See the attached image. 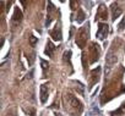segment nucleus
Masks as SVG:
<instances>
[{
	"instance_id": "nucleus-1",
	"label": "nucleus",
	"mask_w": 125,
	"mask_h": 116,
	"mask_svg": "<svg viewBox=\"0 0 125 116\" xmlns=\"http://www.w3.org/2000/svg\"><path fill=\"white\" fill-rule=\"evenodd\" d=\"M65 100H66V104H69V107H70L71 110L74 109L75 116H80V114H81L82 110H83L82 103H81L77 98H75L73 94H70V93H68V94L65 95Z\"/></svg>"
},
{
	"instance_id": "nucleus-2",
	"label": "nucleus",
	"mask_w": 125,
	"mask_h": 116,
	"mask_svg": "<svg viewBox=\"0 0 125 116\" xmlns=\"http://www.w3.org/2000/svg\"><path fill=\"white\" fill-rule=\"evenodd\" d=\"M88 33H90V23L87 22V25L83 26L76 36V44H77L79 48H81V49L85 48V45L87 43V39H88Z\"/></svg>"
},
{
	"instance_id": "nucleus-3",
	"label": "nucleus",
	"mask_w": 125,
	"mask_h": 116,
	"mask_svg": "<svg viewBox=\"0 0 125 116\" xmlns=\"http://www.w3.org/2000/svg\"><path fill=\"white\" fill-rule=\"evenodd\" d=\"M108 33H109V26L104 22H99L98 23V29H97V33H96L97 38L101 39V40H104L105 37L108 36Z\"/></svg>"
},
{
	"instance_id": "nucleus-4",
	"label": "nucleus",
	"mask_w": 125,
	"mask_h": 116,
	"mask_svg": "<svg viewBox=\"0 0 125 116\" xmlns=\"http://www.w3.org/2000/svg\"><path fill=\"white\" fill-rule=\"evenodd\" d=\"M99 54H101V48L97 43H92L91 48H90V55H91V64H94L98 59H99Z\"/></svg>"
},
{
	"instance_id": "nucleus-5",
	"label": "nucleus",
	"mask_w": 125,
	"mask_h": 116,
	"mask_svg": "<svg viewBox=\"0 0 125 116\" xmlns=\"http://www.w3.org/2000/svg\"><path fill=\"white\" fill-rule=\"evenodd\" d=\"M116 61H118V56H116V54H114L113 49H110L105 56V64L108 65V67H113L116 64Z\"/></svg>"
},
{
	"instance_id": "nucleus-6",
	"label": "nucleus",
	"mask_w": 125,
	"mask_h": 116,
	"mask_svg": "<svg viewBox=\"0 0 125 116\" xmlns=\"http://www.w3.org/2000/svg\"><path fill=\"white\" fill-rule=\"evenodd\" d=\"M99 73H101V67L99 66H97L96 69H93L91 71V82H90V86H88L90 89L99 81Z\"/></svg>"
},
{
	"instance_id": "nucleus-7",
	"label": "nucleus",
	"mask_w": 125,
	"mask_h": 116,
	"mask_svg": "<svg viewBox=\"0 0 125 116\" xmlns=\"http://www.w3.org/2000/svg\"><path fill=\"white\" fill-rule=\"evenodd\" d=\"M107 17H108V10H107V8H105L103 4H101V5H99V8L97 9V14H96V21L107 20Z\"/></svg>"
},
{
	"instance_id": "nucleus-8",
	"label": "nucleus",
	"mask_w": 125,
	"mask_h": 116,
	"mask_svg": "<svg viewBox=\"0 0 125 116\" xmlns=\"http://www.w3.org/2000/svg\"><path fill=\"white\" fill-rule=\"evenodd\" d=\"M22 17H23L22 11L16 6V8H15V10H14V15H12V18H11V23H12L14 26H17L19 23H21Z\"/></svg>"
},
{
	"instance_id": "nucleus-9",
	"label": "nucleus",
	"mask_w": 125,
	"mask_h": 116,
	"mask_svg": "<svg viewBox=\"0 0 125 116\" xmlns=\"http://www.w3.org/2000/svg\"><path fill=\"white\" fill-rule=\"evenodd\" d=\"M49 34H50V37H52L54 40H56V42H60V40L62 39L60 25H58V23H56V25H55V27H54V29L49 31Z\"/></svg>"
},
{
	"instance_id": "nucleus-10",
	"label": "nucleus",
	"mask_w": 125,
	"mask_h": 116,
	"mask_svg": "<svg viewBox=\"0 0 125 116\" xmlns=\"http://www.w3.org/2000/svg\"><path fill=\"white\" fill-rule=\"evenodd\" d=\"M48 97H49V87L47 83H44L41 86V103L44 104L48 100Z\"/></svg>"
},
{
	"instance_id": "nucleus-11",
	"label": "nucleus",
	"mask_w": 125,
	"mask_h": 116,
	"mask_svg": "<svg viewBox=\"0 0 125 116\" xmlns=\"http://www.w3.org/2000/svg\"><path fill=\"white\" fill-rule=\"evenodd\" d=\"M121 9L118 6V4L116 3H114L113 5H112V20L113 21H115L116 20V17H119L120 15H121Z\"/></svg>"
},
{
	"instance_id": "nucleus-12",
	"label": "nucleus",
	"mask_w": 125,
	"mask_h": 116,
	"mask_svg": "<svg viewBox=\"0 0 125 116\" xmlns=\"http://www.w3.org/2000/svg\"><path fill=\"white\" fill-rule=\"evenodd\" d=\"M55 49H56V46L52 43V40H48L47 44H45V50H44V53H45L48 56H53Z\"/></svg>"
},
{
	"instance_id": "nucleus-13",
	"label": "nucleus",
	"mask_w": 125,
	"mask_h": 116,
	"mask_svg": "<svg viewBox=\"0 0 125 116\" xmlns=\"http://www.w3.org/2000/svg\"><path fill=\"white\" fill-rule=\"evenodd\" d=\"M71 55H73L71 50H68V51H65V53H64V56H62L64 61H65V62H68L70 67H73V65H71Z\"/></svg>"
},
{
	"instance_id": "nucleus-14",
	"label": "nucleus",
	"mask_w": 125,
	"mask_h": 116,
	"mask_svg": "<svg viewBox=\"0 0 125 116\" xmlns=\"http://www.w3.org/2000/svg\"><path fill=\"white\" fill-rule=\"evenodd\" d=\"M85 18H86V15H85V12L80 9L79 11H77V17H76V21H77V23H81V22H83L85 21Z\"/></svg>"
},
{
	"instance_id": "nucleus-15",
	"label": "nucleus",
	"mask_w": 125,
	"mask_h": 116,
	"mask_svg": "<svg viewBox=\"0 0 125 116\" xmlns=\"http://www.w3.org/2000/svg\"><path fill=\"white\" fill-rule=\"evenodd\" d=\"M123 114H125V103H123L119 109H116L115 111L112 112V115H116V116H120V115H123Z\"/></svg>"
},
{
	"instance_id": "nucleus-16",
	"label": "nucleus",
	"mask_w": 125,
	"mask_h": 116,
	"mask_svg": "<svg viewBox=\"0 0 125 116\" xmlns=\"http://www.w3.org/2000/svg\"><path fill=\"white\" fill-rule=\"evenodd\" d=\"M41 66H42V70H43V75H44V77H45V71H47V69L49 67L48 61H45V60L41 59Z\"/></svg>"
},
{
	"instance_id": "nucleus-17",
	"label": "nucleus",
	"mask_w": 125,
	"mask_h": 116,
	"mask_svg": "<svg viewBox=\"0 0 125 116\" xmlns=\"http://www.w3.org/2000/svg\"><path fill=\"white\" fill-rule=\"evenodd\" d=\"M26 59H27V61H28V65H32L33 61H34V59H36V54L32 53V54H30V55H26Z\"/></svg>"
},
{
	"instance_id": "nucleus-18",
	"label": "nucleus",
	"mask_w": 125,
	"mask_h": 116,
	"mask_svg": "<svg viewBox=\"0 0 125 116\" xmlns=\"http://www.w3.org/2000/svg\"><path fill=\"white\" fill-rule=\"evenodd\" d=\"M38 43V38L34 36H30V44L31 46H36V44Z\"/></svg>"
},
{
	"instance_id": "nucleus-19",
	"label": "nucleus",
	"mask_w": 125,
	"mask_h": 116,
	"mask_svg": "<svg viewBox=\"0 0 125 116\" xmlns=\"http://www.w3.org/2000/svg\"><path fill=\"white\" fill-rule=\"evenodd\" d=\"M75 83L79 86V87H76V89L79 88V92H80V94H81V95H85V92H83V88H85V87H83V84H82L81 82H75Z\"/></svg>"
},
{
	"instance_id": "nucleus-20",
	"label": "nucleus",
	"mask_w": 125,
	"mask_h": 116,
	"mask_svg": "<svg viewBox=\"0 0 125 116\" xmlns=\"http://www.w3.org/2000/svg\"><path fill=\"white\" fill-rule=\"evenodd\" d=\"M124 25H125V18H123V21H121V22H120V23H119V26H118V27H119V29H120V31H121V29H123V28H124Z\"/></svg>"
},
{
	"instance_id": "nucleus-21",
	"label": "nucleus",
	"mask_w": 125,
	"mask_h": 116,
	"mask_svg": "<svg viewBox=\"0 0 125 116\" xmlns=\"http://www.w3.org/2000/svg\"><path fill=\"white\" fill-rule=\"evenodd\" d=\"M74 32H75V27H71V31H70V37H73Z\"/></svg>"
},
{
	"instance_id": "nucleus-22",
	"label": "nucleus",
	"mask_w": 125,
	"mask_h": 116,
	"mask_svg": "<svg viewBox=\"0 0 125 116\" xmlns=\"http://www.w3.org/2000/svg\"><path fill=\"white\" fill-rule=\"evenodd\" d=\"M54 115H55V116H62V115H61V114H59V112H54Z\"/></svg>"
}]
</instances>
